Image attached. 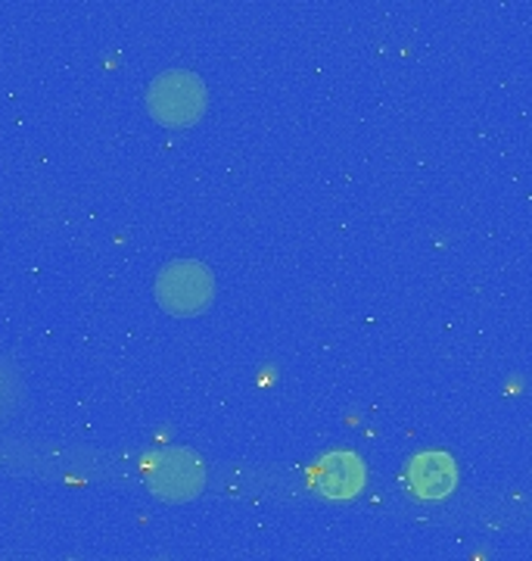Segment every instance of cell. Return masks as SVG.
<instances>
[{"label": "cell", "instance_id": "cell-4", "mask_svg": "<svg viewBox=\"0 0 532 561\" xmlns=\"http://www.w3.org/2000/svg\"><path fill=\"white\" fill-rule=\"evenodd\" d=\"M405 481L417 500L424 502H442L449 500L458 486V465L449 453L442 449H427V453H417L408 461V471H405Z\"/></svg>", "mask_w": 532, "mask_h": 561}, {"label": "cell", "instance_id": "cell-3", "mask_svg": "<svg viewBox=\"0 0 532 561\" xmlns=\"http://www.w3.org/2000/svg\"><path fill=\"white\" fill-rule=\"evenodd\" d=\"M147 490L162 502H190L206 486V465L190 449H162L147 465Z\"/></svg>", "mask_w": 532, "mask_h": 561}, {"label": "cell", "instance_id": "cell-5", "mask_svg": "<svg viewBox=\"0 0 532 561\" xmlns=\"http://www.w3.org/2000/svg\"><path fill=\"white\" fill-rule=\"evenodd\" d=\"M315 483L327 500L349 502L365 490V465L349 449H336L331 456H324Z\"/></svg>", "mask_w": 532, "mask_h": 561}, {"label": "cell", "instance_id": "cell-2", "mask_svg": "<svg viewBox=\"0 0 532 561\" xmlns=\"http://www.w3.org/2000/svg\"><path fill=\"white\" fill-rule=\"evenodd\" d=\"M216 297V278L212 272L194 260L169 262L157 278V300L169 316H199L203 309H209V302Z\"/></svg>", "mask_w": 532, "mask_h": 561}, {"label": "cell", "instance_id": "cell-1", "mask_svg": "<svg viewBox=\"0 0 532 561\" xmlns=\"http://www.w3.org/2000/svg\"><path fill=\"white\" fill-rule=\"evenodd\" d=\"M209 91L199 76L187 69H169L147 88V110L165 128H190L206 116Z\"/></svg>", "mask_w": 532, "mask_h": 561}]
</instances>
